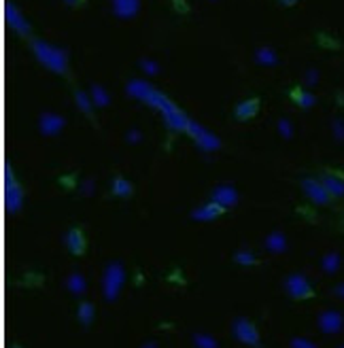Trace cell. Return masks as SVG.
I'll return each mask as SVG.
<instances>
[{"mask_svg": "<svg viewBox=\"0 0 344 348\" xmlns=\"http://www.w3.org/2000/svg\"><path fill=\"white\" fill-rule=\"evenodd\" d=\"M123 284V267L121 263H111L106 267V274H104V293L106 299H115L119 289Z\"/></svg>", "mask_w": 344, "mask_h": 348, "instance_id": "1", "label": "cell"}, {"mask_svg": "<svg viewBox=\"0 0 344 348\" xmlns=\"http://www.w3.org/2000/svg\"><path fill=\"white\" fill-rule=\"evenodd\" d=\"M234 336H236L242 344H251V346H259V334H257V329L253 327L251 321H246V319H236L234 321Z\"/></svg>", "mask_w": 344, "mask_h": 348, "instance_id": "2", "label": "cell"}, {"mask_svg": "<svg viewBox=\"0 0 344 348\" xmlns=\"http://www.w3.org/2000/svg\"><path fill=\"white\" fill-rule=\"evenodd\" d=\"M287 291H289L291 297H310L312 295L310 284L300 274H293V276L287 278Z\"/></svg>", "mask_w": 344, "mask_h": 348, "instance_id": "3", "label": "cell"}, {"mask_svg": "<svg viewBox=\"0 0 344 348\" xmlns=\"http://www.w3.org/2000/svg\"><path fill=\"white\" fill-rule=\"evenodd\" d=\"M62 128H64V119L60 115H53V113H45L41 117V132L47 134V136H53L58 134Z\"/></svg>", "mask_w": 344, "mask_h": 348, "instance_id": "4", "label": "cell"}, {"mask_svg": "<svg viewBox=\"0 0 344 348\" xmlns=\"http://www.w3.org/2000/svg\"><path fill=\"white\" fill-rule=\"evenodd\" d=\"M113 3V13L117 17H134L138 13V0H111Z\"/></svg>", "mask_w": 344, "mask_h": 348, "instance_id": "5", "label": "cell"}, {"mask_svg": "<svg viewBox=\"0 0 344 348\" xmlns=\"http://www.w3.org/2000/svg\"><path fill=\"white\" fill-rule=\"evenodd\" d=\"M66 246L70 253H74V255H81V253L85 250V238H83V231L81 229H77L72 227L68 234H66Z\"/></svg>", "mask_w": 344, "mask_h": 348, "instance_id": "6", "label": "cell"}, {"mask_svg": "<svg viewBox=\"0 0 344 348\" xmlns=\"http://www.w3.org/2000/svg\"><path fill=\"white\" fill-rule=\"evenodd\" d=\"M259 110V100L257 98H251V100H244L236 106V110H234V115H236V119L240 121H246L249 117H253L255 113Z\"/></svg>", "mask_w": 344, "mask_h": 348, "instance_id": "7", "label": "cell"}, {"mask_svg": "<svg viewBox=\"0 0 344 348\" xmlns=\"http://www.w3.org/2000/svg\"><path fill=\"white\" fill-rule=\"evenodd\" d=\"M213 202H217L219 206H223V208L232 206V204L236 202V194H234V189H230V187H221L213 194Z\"/></svg>", "mask_w": 344, "mask_h": 348, "instance_id": "8", "label": "cell"}, {"mask_svg": "<svg viewBox=\"0 0 344 348\" xmlns=\"http://www.w3.org/2000/svg\"><path fill=\"white\" fill-rule=\"evenodd\" d=\"M287 242H285V236L280 234V231H274L270 234L268 238H265V248L272 250V253H280V250H285Z\"/></svg>", "mask_w": 344, "mask_h": 348, "instance_id": "9", "label": "cell"}, {"mask_svg": "<svg viewBox=\"0 0 344 348\" xmlns=\"http://www.w3.org/2000/svg\"><path fill=\"white\" fill-rule=\"evenodd\" d=\"M223 210V206H219L217 202H213V204H208V206H204V208H200V210H196L192 217L194 219H215L219 212Z\"/></svg>", "mask_w": 344, "mask_h": 348, "instance_id": "10", "label": "cell"}, {"mask_svg": "<svg viewBox=\"0 0 344 348\" xmlns=\"http://www.w3.org/2000/svg\"><path fill=\"white\" fill-rule=\"evenodd\" d=\"M68 289H70L74 295L85 293V278H83L81 274H72V276H68Z\"/></svg>", "mask_w": 344, "mask_h": 348, "instance_id": "11", "label": "cell"}, {"mask_svg": "<svg viewBox=\"0 0 344 348\" xmlns=\"http://www.w3.org/2000/svg\"><path fill=\"white\" fill-rule=\"evenodd\" d=\"M257 62L259 64H265V66H272L278 62V57L274 55L272 49H268V47H261V49H257Z\"/></svg>", "mask_w": 344, "mask_h": 348, "instance_id": "12", "label": "cell"}, {"mask_svg": "<svg viewBox=\"0 0 344 348\" xmlns=\"http://www.w3.org/2000/svg\"><path fill=\"white\" fill-rule=\"evenodd\" d=\"M291 96H293V100H298L300 106H304V108H310L312 104H315V96L308 93V91H304V89H293Z\"/></svg>", "mask_w": 344, "mask_h": 348, "instance_id": "13", "label": "cell"}, {"mask_svg": "<svg viewBox=\"0 0 344 348\" xmlns=\"http://www.w3.org/2000/svg\"><path fill=\"white\" fill-rule=\"evenodd\" d=\"M321 325H323L325 331H336L340 327V316L334 314V312H327V314L321 316Z\"/></svg>", "mask_w": 344, "mask_h": 348, "instance_id": "14", "label": "cell"}, {"mask_svg": "<svg viewBox=\"0 0 344 348\" xmlns=\"http://www.w3.org/2000/svg\"><path fill=\"white\" fill-rule=\"evenodd\" d=\"M194 342L198 348H219L217 346V340H213L211 336H204V334H196L194 336Z\"/></svg>", "mask_w": 344, "mask_h": 348, "instance_id": "15", "label": "cell"}, {"mask_svg": "<svg viewBox=\"0 0 344 348\" xmlns=\"http://www.w3.org/2000/svg\"><path fill=\"white\" fill-rule=\"evenodd\" d=\"M91 316H93V306H91V304H87V302H85V304H81V306H79V321L87 327V325L91 323Z\"/></svg>", "mask_w": 344, "mask_h": 348, "instance_id": "16", "label": "cell"}, {"mask_svg": "<svg viewBox=\"0 0 344 348\" xmlns=\"http://www.w3.org/2000/svg\"><path fill=\"white\" fill-rule=\"evenodd\" d=\"M91 96H93V102H96L98 106H106V104H108V96H106V91H104L100 85H93V87H91Z\"/></svg>", "mask_w": 344, "mask_h": 348, "instance_id": "17", "label": "cell"}, {"mask_svg": "<svg viewBox=\"0 0 344 348\" xmlns=\"http://www.w3.org/2000/svg\"><path fill=\"white\" fill-rule=\"evenodd\" d=\"M113 191H115L117 196H130V194H132V185L126 183L123 179H115V183H113Z\"/></svg>", "mask_w": 344, "mask_h": 348, "instance_id": "18", "label": "cell"}, {"mask_svg": "<svg viewBox=\"0 0 344 348\" xmlns=\"http://www.w3.org/2000/svg\"><path fill=\"white\" fill-rule=\"evenodd\" d=\"M236 261L240 265H253L255 263V257H253V253H249V250H238L236 253Z\"/></svg>", "mask_w": 344, "mask_h": 348, "instance_id": "19", "label": "cell"}, {"mask_svg": "<svg viewBox=\"0 0 344 348\" xmlns=\"http://www.w3.org/2000/svg\"><path fill=\"white\" fill-rule=\"evenodd\" d=\"M140 66H143L145 70H149V74H158V64H153V62L151 60H143V62H140Z\"/></svg>", "mask_w": 344, "mask_h": 348, "instance_id": "20", "label": "cell"}, {"mask_svg": "<svg viewBox=\"0 0 344 348\" xmlns=\"http://www.w3.org/2000/svg\"><path fill=\"white\" fill-rule=\"evenodd\" d=\"M338 265V257L336 255H330L325 259V270H334V267Z\"/></svg>", "mask_w": 344, "mask_h": 348, "instance_id": "21", "label": "cell"}, {"mask_svg": "<svg viewBox=\"0 0 344 348\" xmlns=\"http://www.w3.org/2000/svg\"><path fill=\"white\" fill-rule=\"evenodd\" d=\"M293 348H315V344H310L306 340H293Z\"/></svg>", "mask_w": 344, "mask_h": 348, "instance_id": "22", "label": "cell"}, {"mask_svg": "<svg viewBox=\"0 0 344 348\" xmlns=\"http://www.w3.org/2000/svg\"><path fill=\"white\" fill-rule=\"evenodd\" d=\"M64 3H66V5H70V7H81V5L85 3V0H64Z\"/></svg>", "mask_w": 344, "mask_h": 348, "instance_id": "23", "label": "cell"}, {"mask_svg": "<svg viewBox=\"0 0 344 348\" xmlns=\"http://www.w3.org/2000/svg\"><path fill=\"white\" fill-rule=\"evenodd\" d=\"M280 132L289 134V121H280Z\"/></svg>", "mask_w": 344, "mask_h": 348, "instance_id": "24", "label": "cell"}, {"mask_svg": "<svg viewBox=\"0 0 344 348\" xmlns=\"http://www.w3.org/2000/svg\"><path fill=\"white\" fill-rule=\"evenodd\" d=\"M280 5H285V7H293L295 3H298V0H278Z\"/></svg>", "mask_w": 344, "mask_h": 348, "instance_id": "25", "label": "cell"}, {"mask_svg": "<svg viewBox=\"0 0 344 348\" xmlns=\"http://www.w3.org/2000/svg\"><path fill=\"white\" fill-rule=\"evenodd\" d=\"M143 348H158V346H155V344H153V342H149V344H145V346H143Z\"/></svg>", "mask_w": 344, "mask_h": 348, "instance_id": "26", "label": "cell"}, {"mask_svg": "<svg viewBox=\"0 0 344 348\" xmlns=\"http://www.w3.org/2000/svg\"><path fill=\"white\" fill-rule=\"evenodd\" d=\"M15 348H20V346H15Z\"/></svg>", "mask_w": 344, "mask_h": 348, "instance_id": "27", "label": "cell"}]
</instances>
